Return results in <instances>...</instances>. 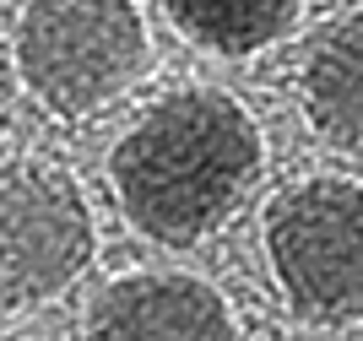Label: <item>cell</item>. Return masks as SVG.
Wrapping results in <instances>:
<instances>
[{
    "mask_svg": "<svg viewBox=\"0 0 363 341\" xmlns=\"http://www.w3.org/2000/svg\"><path fill=\"white\" fill-rule=\"evenodd\" d=\"M266 168L255 114L223 87L168 92L108 152L125 223L152 244L184 250L233 223Z\"/></svg>",
    "mask_w": 363,
    "mask_h": 341,
    "instance_id": "obj_1",
    "label": "cell"
},
{
    "mask_svg": "<svg viewBox=\"0 0 363 341\" xmlns=\"http://www.w3.org/2000/svg\"><path fill=\"white\" fill-rule=\"evenodd\" d=\"M11 55L49 114L87 119L147 76L152 38L136 0H28Z\"/></svg>",
    "mask_w": 363,
    "mask_h": 341,
    "instance_id": "obj_2",
    "label": "cell"
},
{
    "mask_svg": "<svg viewBox=\"0 0 363 341\" xmlns=\"http://www.w3.org/2000/svg\"><path fill=\"white\" fill-rule=\"evenodd\" d=\"M266 260L277 293L309 325L363 320V184L298 179L266 206Z\"/></svg>",
    "mask_w": 363,
    "mask_h": 341,
    "instance_id": "obj_3",
    "label": "cell"
},
{
    "mask_svg": "<svg viewBox=\"0 0 363 341\" xmlns=\"http://www.w3.org/2000/svg\"><path fill=\"white\" fill-rule=\"evenodd\" d=\"M87 195L65 168L38 157L0 163V314L38 309L92 266Z\"/></svg>",
    "mask_w": 363,
    "mask_h": 341,
    "instance_id": "obj_4",
    "label": "cell"
},
{
    "mask_svg": "<svg viewBox=\"0 0 363 341\" xmlns=\"http://www.w3.org/2000/svg\"><path fill=\"white\" fill-rule=\"evenodd\" d=\"M87 341H239V320L233 303L190 271H136L92 298Z\"/></svg>",
    "mask_w": 363,
    "mask_h": 341,
    "instance_id": "obj_5",
    "label": "cell"
},
{
    "mask_svg": "<svg viewBox=\"0 0 363 341\" xmlns=\"http://www.w3.org/2000/svg\"><path fill=\"white\" fill-rule=\"evenodd\" d=\"M303 114L331 152L363 157V11H347L315 33L303 55Z\"/></svg>",
    "mask_w": 363,
    "mask_h": 341,
    "instance_id": "obj_6",
    "label": "cell"
},
{
    "mask_svg": "<svg viewBox=\"0 0 363 341\" xmlns=\"http://www.w3.org/2000/svg\"><path fill=\"white\" fill-rule=\"evenodd\" d=\"M163 16L206 55L250 60L288 38L303 16V0H157Z\"/></svg>",
    "mask_w": 363,
    "mask_h": 341,
    "instance_id": "obj_7",
    "label": "cell"
},
{
    "mask_svg": "<svg viewBox=\"0 0 363 341\" xmlns=\"http://www.w3.org/2000/svg\"><path fill=\"white\" fill-rule=\"evenodd\" d=\"M0 6H6V0H0Z\"/></svg>",
    "mask_w": 363,
    "mask_h": 341,
    "instance_id": "obj_8",
    "label": "cell"
}]
</instances>
